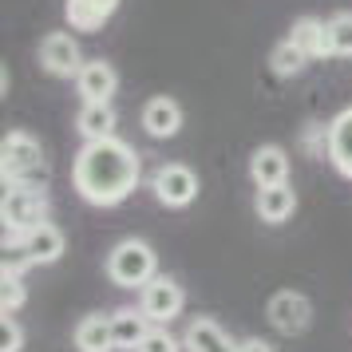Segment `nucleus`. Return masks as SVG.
Returning <instances> with one entry per match:
<instances>
[{
    "label": "nucleus",
    "instance_id": "1",
    "mask_svg": "<svg viewBox=\"0 0 352 352\" xmlns=\"http://www.w3.org/2000/svg\"><path fill=\"white\" fill-rule=\"evenodd\" d=\"M139 175H143L139 151L127 146L123 139H115V135L83 143L76 162H72V182H76L80 198L91 206H119L123 198L135 194Z\"/></svg>",
    "mask_w": 352,
    "mask_h": 352
},
{
    "label": "nucleus",
    "instance_id": "2",
    "mask_svg": "<svg viewBox=\"0 0 352 352\" xmlns=\"http://www.w3.org/2000/svg\"><path fill=\"white\" fill-rule=\"evenodd\" d=\"M0 175H4V186H36V182H44L48 178L44 146L36 143L28 131H12L0 143Z\"/></svg>",
    "mask_w": 352,
    "mask_h": 352
},
{
    "label": "nucleus",
    "instance_id": "3",
    "mask_svg": "<svg viewBox=\"0 0 352 352\" xmlns=\"http://www.w3.org/2000/svg\"><path fill=\"white\" fill-rule=\"evenodd\" d=\"M155 270H159V257H155V250L139 238L119 241L111 254H107V277H111L119 289H143L146 281L159 277Z\"/></svg>",
    "mask_w": 352,
    "mask_h": 352
},
{
    "label": "nucleus",
    "instance_id": "4",
    "mask_svg": "<svg viewBox=\"0 0 352 352\" xmlns=\"http://www.w3.org/2000/svg\"><path fill=\"white\" fill-rule=\"evenodd\" d=\"M0 218H4V230H8L4 241H20L32 226L48 222V194L40 186H4Z\"/></svg>",
    "mask_w": 352,
    "mask_h": 352
},
{
    "label": "nucleus",
    "instance_id": "5",
    "mask_svg": "<svg viewBox=\"0 0 352 352\" xmlns=\"http://www.w3.org/2000/svg\"><path fill=\"white\" fill-rule=\"evenodd\" d=\"M151 190H155V198H159L162 206L182 210L198 198V175H194L190 166H182V162H166V166L155 170Z\"/></svg>",
    "mask_w": 352,
    "mask_h": 352
},
{
    "label": "nucleus",
    "instance_id": "6",
    "mask_svg": "<svg viewBox=\"0 0 352 352\" xmlns=\"http://www.w3.org/2000/svg\"><path fill=\"white\" fill-rule=\"evenodd\" d=\"M40 67L56 76V80H76L83 72V56H80V44L72 32H48L40 40Z\"/></svg>",
    "mask_w": 352,
    "mask_h": 352
},
{
    "label": "nucleus",
    "instance_id": "7",
    "mask_svg": "<svg viewBox=\"0 0 352 352\" xmlns=\"http://www.w3.org/2000/svg\"><path fill=\"white\" fill-rule=\"evenodd\" d=\"M182 305H186V293H182V285H178L175 277H155V281H146L143 297H139V309L151 317V324H170V320L182 313Z\"/></svg>",
    "mask_w": 352,
    "mask_h": 352
},
{
    "label": "nucleus",
    "instance_id": "8",
    "mask_svg": "<svg viewBox=\"0 0 352 352\" xmlns=\"http://www.w3.org/2000/svg\"><path fill=\"white\" fill-rule=\"evenodd\" d=\"M265 317L277 333L285 336H297L309 329V320H313V305L305 293H293V289H281V293H273L270 305H265Z\"/></svg>",
    "mask_w": 352,
    "mask_h": 352
},
{
    "label": "nucleus",
    "instance_id": "9",
    "mask_svg": "<svg viewBox=\"0 0 352 352\" xmlns=\"http://www.w3.org/2000/svg\"><path fill=\"white\" fill-rule=\"evenodd\" d=\"M4 245H24V254L32 257V265H52V261H60V257H64L67 238H64V230H60V226L40 222V226H32L20 241H4Z\"/></svg>",
    "mask_w": 352,
    "mask_h": 352
},
{
    "label": "nucleus",
    "instance_id": "10",
    "mask_svg": "<svg viewBox=\"0 0 352 352\" xmlns=\"http://www.w3.org/2000/svg\"><path fill=\"white\" fill-rule=\"evenodd\" d=\"M115 87H119V72L107 60H87L76 76V91L83 96V103H111Z\"/></svg>",
    "mask_w": 352,
    "mask_h": 352
},
{
    "label": "nucleus",
    "instance_id": "11",
    "mask_svg": "<svg viewBox=\"0 0 352 352\" xmlns=\"http://www.w3.org/2000/svg\"><path fill=\"white\" fill-rule=\"evenodd\" d=\"M182 349L186 352H238V340L226 333L218 320L210 317H194L182 333Z\"/></svg>",
    "mask_w": 352,
    "mask_h": 352
},
{
    "label": "nucleus",
    "instance_id": "12",
    "mask_svg": "<svg viewBox=\"0 0 352 352\" xmlns=\"http://www.w3.org/2000/svg\"><path fill=\"white\" fill-rule=\"evenodd\" d=\"M143 131L151 139H175L182 131V107H178L170 96H155L146 99L143 107Z\"/></svg>",
    "mask_w": 352,
    "mask_h": 352
},
{
    "label": "nucleus",
    "instance_id": "13",
    "mask_svg": "<svg viewBox=\"0 0 352 352\" xmlns=\"http://www.w3.org/2000/svg\"><path fill=\"white\" fill-rule=\"evenodd\" d=\"M119 12V0H64V16L76 32H99Z\"/></svg>",
    "mask_w": 352,
    "mask_h": 352
},
{
    "label": "nucleus",
    "instance_id": "14",
    "mask_svg": "<svg viewBox=\"0 0 352 352\" xmlns=\"http://www.w3.org/2000/svg\"><path fill=\"white\" fill-rule=\"evenodd\" d=\"M250 178L254 186H277V182H289V155L277 143L257 146L250 155Z\"/></svg>",
    "mask_w": 352,
    "mask_h": 352
},
{
    "label": "nucleus",
    "instance_id": "15",
    "mask_svg": "<svg viewBox=\"0 0 352 352\" xmlns=\"http://www.w3.org/2000/svg\"><path fill=\"white\" fill-rule=\"evenodd\" d=\"M257 214H261V222L270 226H281L293 218V210H297V190L289 186V182H277V186H257V198H254Z\"/></svg>",
    "mask_w": 352,
    "mask_h": 352
},
{
    "label": "nucleus",
    "instance_id": "16",
    "mask_svg": "<svg viewBox=\"0 0 352 352\" xmlns=\"http://www.w3.org/2000/svg\"><path fill=\"white\" fill-rule=\"evenodd\" d=\"M329 162L344 178H352V107H344L329 123Z\"/></svg>",
    "mask_w": 352,
    "mask_h": 352
},
{
    "label": "nucleus",
    "instance_id": "17",
    "mask_svg": "<svg viewBox=\"0 0 352 352\" xmlns=\"http://www.w3.org/2000/svg\"><path fill=\"white\" fill-rule=\"evenodd\" d=\"M111 333H115V349L135 352L146 340V333H151V317L143 309L139 313L135 309H119V313H111Z\"/></svg>",
    "mask_w": 352,
    "mask_h": 352
},
{
    "label": "nucleus",
    "instance_id": "18",
    "mask_svg": "<svg viewBox=\"0 0 352 352\" xmlns=\"http://www.w3.org/2000/svg\"><path fill=\"white\" fill-rule=\"evenodd\" d=\"M76 131L83 135V143L111 139L115 135V107L111 103H83L80 115H76Z\"/></svg>",
    "mask_w": 352,
    "mask_h": 352
},
{
    "label": "nucleus",
    "instance_id": "19",
    "mask_svg": "<svg viewBox=\"0 0 352 352\" xmlns=\"http://www.w3.org/2000/svg\"><path fill=\"white\" fill-rule=\"evenodd\" d=\"M76 349H80V352H115L111 317H103V313L83 317L80 329H76Z\"/></svg>",
    "mask_w": 352,
    "mask_h": 352
},
{
    "label": "nucleus",
    "instance_id": "20",
    "mask_svg": "<svg viewBox=\"0 0 352 352\" xmlns=\"http://www.w3.org/2000/svg\"><path fill=\"white\" fill-rule=\"evenodd\" d=\"M289 40H293L309 60H324V56H329V28H324V20H317V16H301L293 24Z\"/></svg>",
    "mask_w": 352,
    "mask_h": 352
},
{
    "label": "nucleus",
    "instance_id": "21",
    "mask_svg": "<svg viewBox=\"0 0 352 352\" xmlns=\"http://www.w3.org/2000/svg\"><path fill=\"white\" fill-rule=\"evenodd\" d=\"M270 64H273V76H281V80H289V76H301L305 72V64H309V56H305L293 40H281L277 48L270 52Z\"/></svg>",
    "mask_w": 352,
    "mask_h": 352
},
{
    "label": "nucleus",
    "instance_id": "22",
    "mask_svg": "<svg viewBox=\"0 0 352 352\" xmlns=\"http://www.w3.org/2000/svg\"><path fill=\"white\" fill-rule=\"evenodd\" d=\"M329 28V56H352V12H336L324 20Z\"/></svg>",
    "mask_w": 352,
    "mask_h": 352
},
{
    "label": "nucleus",
    "instance_id": "23",
    "mask_svg": "<svg viewBox=\"0 0 352 352\" xmlns=\"http://www.w3.org/2000/svg\"><path fill=\"white\" fill-rule=\"evenodd\" d=\"M24 301H28V293H24L20 273H0V313H16Z\"/></svg>",
    "mask_w": 352,
    "mask_h": 352
},
{
    "label": "nucleus",
    "instance_id": "24",
    "mask_svg": "<svg viewBox=\"0 0 352 352\" xmlns=\"http://www.w3.org/2000/svg\"><path fill=\"white\" fill-rule=\"evenodd\" d=\"M135 352H182V340H175L166 329H151V333H146V340Z\"/></svg>",
    "mask_w": 352,
    "mask_h": 352
},
{
    "label": "nucleus",
    "instance_id": "25",
    "mask_svg": "<svg viewBox=\"0 0 352 352\" xmlns=\"http://www.w3.org/2000/svg\"><path fill=\"white\" fill-rule=\"evenodd\" d=\"M20 344H24L20 324L12 320V313H0V352H20Z\"/></svg>",
    "mask_w": 352,
    "mask_h": 352
},
{
    "label": "nucleus",
    "instance_id": "26",
    "mask_svg": "<svg viewBox=\"0 0 352 352\" xmlns=\"http://www.w3.org/2000/svg\"><path fill=\"white\" fill-rule=\"evenodd\" d=\"M238 352H277V349L261 336H250V340H238Z\"/></svg>",
    "mask_w": 352,
    "mask_h": 352
}]
</instances>
